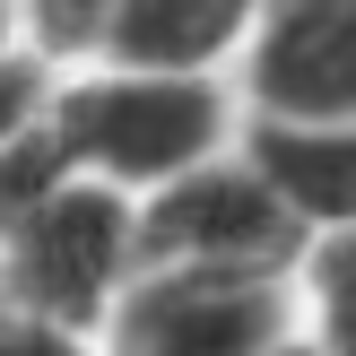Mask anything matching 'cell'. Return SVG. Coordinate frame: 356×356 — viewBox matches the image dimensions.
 <instances>
[{
  "label": "cell",
  "mask_w": 356,
  "mask_h": 356,
  "mask_svg": "<svg viewBox=\"0 0 356 356\" xmlns=\"http://www.w3.org/2000/svg\"><path fill=\"white\" fill-rule=\"evenodd\" d=\"M235 87H243V113H270V122L356 113V0H261Z\"/></svg>",
  "instance_id": "cell-5"
},
{
  "label": "cell",
  "mask_w": 356,
  "mask_h": 356,
  "mask_svg": "<svg viewBox=\"0 0 356 356\" xmlns=\"http://www.w3.org/2000/svg\"><path fill=\"white\" fill-rule=\"evenodd\" d=\"M17 44V0H0V52Z\"/></svg>",
  "instance_id": "cell-13"
},
{
  "label": "cell",
  "mask_w": 356,
  "mask_h": 356,
  "mask_svg": "<svg viewBox=\"0 0 356 356\" xmlns=\"http://www.w3.org/2000/svg\"><path fill=\"white\" fill-rule=\"evenodd\" d=\"M243 148L278 174V191L305 209L313 235L322 226H356V113H339V122H270V113H252L243 122Z\"/></svg>",
  "instance_id": "cell-7"
},
{
  "label": "cell",
  "mask_w": 356,
  "mask_h": 356,
  "mask_svg": "<svg viewBox=\"0 0 356 356\" xmlns=\"http://www.w3.org/2000/svg\"><path fill=\"white\" fill-rule=\"evenodd\" d=\"M0 356H104V339H96V330H70V322H44V313L0 305Z\"/></svg>",
  "instance_id": "cell-11"
},
{
  "label": "cell",
  "mask_w": 356,
  "mask_h": 356,
  "mask_svg": "<svg viewBox=\"0 0 356 356\" xmlns=\"http://www.w3.org/2000/svg\"><path fill=\"white\" fill-rule=\"evenodd\" d=\"M313 243L305 209L252 148H218L174 183L139 191V261H218V270H296Z\"/></svg>",
  "instance_id": "cell-4"
},
{
  "label": "cell",
  "mask_w": 356,
  "mask_h": 356,
  "mask_svg": "<svg viewBox=\"0 0 356 356\" xmlns=\"http://www.w3.org/2000/svg\"><path fill=\"white\" fill-rule=\"evenodd\" d=\"M270 356H330V348L313 339V330H296V339H287V348H270Z\"/></svg>",
  "instance_id": "cell-12"
},
{
  "label": "cell",
  "mask_w": 356,
  "mask_h": 356,
  "mask_svg": "<svg viewBox=\"0 0 356 356\" xmlns=\"http://www.w3.org/2000/svg\"><path fill=\"white\" fill-rule=\"evenodd\" d=\"M261 0H113L104 61H148V70H235L252 44Z\"/></svg>",
  "instance_id": "cell-6"
},
{
  "label": "cell",
  "mask_w": 356,
  "mask_h": 356,
  "mask_svg": "<svg viewBox=\"0 0 356 356\" xmlns=\"http://www.w3.org/2000/svg\"><path fill=\"white\" fill-rule=\"evenodd\" d=\"M52 79H61V70H52V61H35L26 44H9V52H0V148H9L17 131H35V122H44Z\"/></svg>",
  "instance_id": "cell-10"
},
{
  "label": "cell",
  "mask_w": 356,
  "mask_h": 356,
  "mask_svg": "<svg viewBox=\"0 0 356 356\" xmlns=\"http://www.w3.org/2000/svg\"><path fill=\"white\" fill-rule=\"evenodd\" d=\"M104 35H113V0H17V44L52 70L104 61Z\"/></svg>",
  "instance_id": "cell-9"
},
{
  "label": "cell",
  "mask_w": 356,
  "mask_h": 356,
  "mask_svg": "<svg viewBox=\"0 0 356 356\" xmlns=\"http://www.w3.org/2000/svg\"><path fill=\"white\" fill-rule=\"evenodd\" d=\"M139 270V191L104 174H61L35 209L0 226V305L70 330H104L113 296Z\"/></svg>",
  "instance_id": "cell-2"
},
{
  "label": "cell",
  "mask_w": 356,
  "mask_h": 356,
  "mask_svg": "<svg viewBox=\"0 0 356 356\" xmlns=\"http://www.w3.org/2000/svg\"><path fill=\"white\" fill-rule=\"evenodd\" d=\"M305 330L296 270H218V261H139L104 313V356H270Z\"/></svg>",
  "instance_id": "cell-3"
},
{
  "label": "cell",
  "mask_w": 356,
  "mask_h": 356,
  "mask_svg": "<svg viewBox=\"0 0 356 356\" xmlns=\"http://www.w3.org/2000/svg\"><path fill=\"white\" fill-rule=\"evenodd\" d=\"M296 278H305V330L330 356H356V226H322Z\"/></svg>",
  "instance_id": "cell-8"
},
{
  "label": "cell",
  "mask_w": 356,
  "mask_h": 356,
  "mask_svg": "<svg viewBox=\"0 0 356 356\" xmlns=\"http://www.w3.org/2000/svg\"><path fill=\"white\" fill-rule=\"evenodd\" d=\"M243 87L226 70H148V61H79L52 79V131L70 165L122 191H156L183 165L235 148Z\"/></svg>",
  "instance_id": "cell-1"
}]
</instances>
